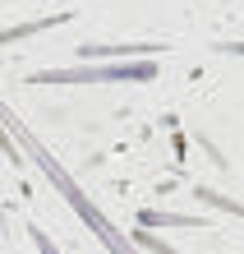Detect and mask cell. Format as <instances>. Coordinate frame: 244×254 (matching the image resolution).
<instances>
[{
	"label": "cell",
	"mask_w": 244,
	"mask_h": 254,
	"mask_svg": "<svg viewBox=\"0 0 244 254\" xmlns=\"http://www.w3.org/2000/svg\"><path fill=\"white\" fill-rule=\"evenodd\" d=\"M166 47L161 42H83L79 47V56L83 61H101V56H115V61H129V56H161Z\"/></svg>",
	"instance_id": "obj_3"
},
{
	"label": "cell",
	"mask_w": 244,
	"mask_h": 254,
	"mask_svg": "<svg viewBox=\"0 0 244 254\" xmlns=\"http://www.w3.org/2000/svg\"><path fill=\"white\" fill-rule=\"evenodd\" d=\"M69 19H74V9H60V14H47V19H33V23H19V28H0V47L28 42V37L47 33V28H60V23H69Z\"/></svg>",
	"instance_id": "obj_4"
},
{
	"label": "cell",
	"mask_w": 244,
	"mask_h": 254,
	"mask_svg": "<svg viewBox=\"0 0 244 254\" xmlns=\"http://www.w3.org/2000/svg\"><path fill=\"white\" fill-rule=\"evenodd\" d=\"M217 51H221V56H244V42H221Z\"/></svg>",
	"instance_id": "obj_9"
},
{
	"label": "cell",
	"mask_w": 244,
	"mask_h": 254,
	"mask_svg": "<svg viewBox=\"0 0 244 254\" xmlns=\"http://www.w3.org/2000/svg\"><path fill=\"white\" fill-rule=\"evenodd\" d=\"M161 74L157 56H129V61H83V65H65V69H33L28 83H152Z\"/></svg>",
	"instance_id": "obj_2"
},
{
	"label": "cell",
	"mask_w": 244,
	"mask_h": 254,
	"mask_svg": "<svg viewBox=\"0 0 244 254\" xmlns=\"http://www.w3.org/2000/svg\"><path fill=\"white\" fill-rule=\"evenodd\" d=\"M0 121H5V129L14 134V143L23 148V157H28V162H33V167H37V171H42V176L51 181V190H60V199H65V203L74 208V217H79V222H83V227L97 236V241H101L106 250H111V254H139L134 236L115 231V222L106 217V213H101V208H97L93 199H88V194H83V185L74 181V176H69L65 167H60V157H51V148L42 143V139H37V134L28 129V125H23L19 116L9 111V107H0Z\"/></svg>",
	"instance_id": "obj_1"
},
{
	"label": "cell",
	"mask_w": 244,
	"mask_h": 254,
	"mask_svg": "<svg viewBox=\"0 0 244 254\" xmlns=\"http://www.w3.org/2000/svg\"><path fill=\"white\" fill-rule=\"evenodd\" d=\"M139 227H189V231H207V217H189V213H161V208H143Z\"/></svg>",
	"instance_id": "obj_5"
},
{
	"label": "cell",
	"mask_w": 244,
	"mask_h": 254,
	"mask_svg": "<svg viewBox=\"0 0 244 254\" xmlns=\"http://www.w3.org/2000/svg\"><path fill=\"white\" fill-rule=\"evenodd\" d=\"M134 245H147V250H157V254H180V250H171V245H161V241H152V236H134Z\"/></svg>",
	"instance_id": "obj_8"
},
{
	"label": "cell",
	"mask_w": 244,
	"mask_h": 254,
	"mask_svg": "<svg viewBox=\"0 0 244 254\" xmlns=\"http://www.w3.org/2000/svg\"><path fill=\"white\" fill-rule=\"evenodd\" d=\"M28 236H33V245H37L42 254H60V250H55V241H51V236L42 231V227H28Z\"/></svg>",
	"instance_id": "obj_7"
},
{
	"label": "cell",
	"mask_w": 244,
	"mask_h": 254,
	"mask_svg": "<svg viewBox=\"0 0 244 254\" xmlns=\"http://www.w3.org/2000/svg\"><path fill=\"white\" fill-rule=\"evenodd\" d=\"M203 203H217V208H226V213H235V217H244V203H235V199H226V194H217V190H207V185H198L194 190Z\"/></svg>",
	"instance_id": "obj_6"
}]
</instances>
